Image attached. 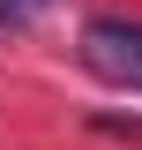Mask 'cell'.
<instances>
[{"mask_svg": "<svg viewBox=\"0 0 142 150\" xmlns=\"http://www.w3.org/2000/svg\"><path fill=\"white\" fill-rule=\"evenodd\" d=\"M45 15V0H0V30H30Z\"/></svg>", "mask_w": 142, "mask_h": 150, "instance_id": "3", "label": "cell"}, {"mask_svg": "<svg viewBox=\"0 0 142 150\" xmlns=\"http://www.w3.org/2000/svg\"><path fill=\"white\" fill-rule=\"evenodd\" d=\"M82 68L112 90H142V23L135 15H90L82 23Z\"/></svg>", "mask_w": 142, "mask_h": 150, "instance_id": "1", "label": "cell"}, {"mask_svg": "<svg viewBox=\"0 0 142 150\" xmlns=\"http://www.w3.org/2000/svg\"><path fill=\"white\" fill-rule=\"evenodd\" d=\"M90 128L97 135H120V143H142V120L135 112H90Z\"/></svg>", "mask_w": 142, "mask_h": 150, "instance_id": "2", "label": "cell"}]
</instances>
